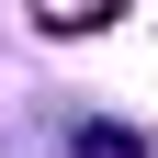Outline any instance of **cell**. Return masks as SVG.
<instances>
[{
	"mask_svg": "<svg viewBox=\"0 0 158 158\" xmlns=\"http://www.w3.org/2000/svg\"><path fill=\"white\" fill-rule=\"evenodd\" d=\"M68 147H79V158H147V135H135V124H79Z\"/></svg>",
	"mask_w": 158,
	"mask_h": 158,
	"instance_id": "cell-2",
	"label": "cell"
},
{
	"mask_svg": "<svg viewBox=\"0 0 158 158\" xmlns=\"http://www.w3.org/2000/svg\"><path fill=\"white\" fill-rule=\"evenodd\" d=\"M113 11H124V0H34V23H45V34H102Z\"/></svg>",
	"mask_w": 158,
	"mask_h": 158,
	"instance_id": "cell-1",
	"label": "cell"
}]
</instances>
